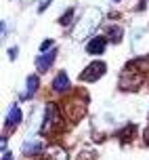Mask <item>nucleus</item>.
I'll list each match as a JSON object with an SVG mask.
<instances>
[{
	"label": "nucleus",
	"mask_w": 149,
	"mask_h": 160,
	"mask_svg": "<svg viewBox=\"0 0 149 160\" xmlns=\"http://www.w3.org/2000/svg\"><path fill=\"white\" fill-rule=\"evenodd\" d=\"M105 72H107V65L103 63V61H93L84 72L80 74V80H82V82H94V80L101 78Z\"/></svg>",
	"instance_id": "nucleus-4"
},
{
	"label": "nucleus",
	"mask_w": 149,
	"mask_h": 160,
	"mask_svg": "<svg viewBox=\"0 0 149 160\" xmlns=\"http://www.w3.org/2000/svg\"><path fill=\"white\" fill-rule=\"evenodd\" d=\"M53 88H55L57 93H65L67 88H70V78H67V74L65 72H59L53 80Z\"/></svg>",
	"instance_id": "nucleus-11"
},
{
	"label": "nucleus",
	"mask_w": 149,
	"mask_h": 160,
	"mask_svg": "<svg viewBox=\"0 0 149 160\" xmlns=\"http://www.w3.org/2000/svg\"><path fill=\"white\" fill-rule=\"evenodd\" d=\"M61 127V114L57 103H46V116H44V124H42V135H50Z\"/></svg>",
	"instance_id": "nucleus-3"
},
{
	"label": "nucleus",
	"mask_w": 149,
	"mask_h": 160,
	"mask_svg": "<svg viewBox=\"0 0 149 160\" xmlns=\"http://www.w3.org/2000/svg\"><path fill=\"white\" fill-rule=\"evenodd\" d=\"M2 160H13V154H11V152H4V156H2Z\"/></svg>",
	"instance_id": "nucleus-19"
},
{
	"label": "nucleus",
	"mask_w": 149,
	"mask_h": 160,
	"mask_svg": "<svg viewBox=\"0 0 149 160\" xmlns=\"http://www.w3.org/2000/svg\"><path fill=\"white\" fill-rule=\"evenodd\" d=\"M107 47V36H94L86 44V51L90 55H103V51Z\"/></svg>",
	"instance_id": "nucleus-7"
},
{
	"label": "nucleus",
	"mask_w": 149,
	"mask_h": 160,
	"mask_svg": "<svg viewBox=\"0 0 149 160\" xmlns=\"http://www.w3.org/2000/svg\"><path fill=\"white\" fill-rule=\"evenodd\" d=\"M149 72V57H139L124 68V72L120 74L118 84L122 91H137L145 80V74Z\"/></svg>",
	"instance_id": "nucleus-1"
},
{
	"label": "nucleus",
	"mask_w": 149,
	"mask_h": 160,
	"mask_svg": "<svg viewBox=\"0 0 149 160\" xmlns=\"http://www.w3.org/2000/svg\"><path fill=\"white\" fill-rule=\"evenodd\" d=\"M48 2H50V0H40V11H44V8L48 7Z\"/></svg>",
	"instance_id": "nucleus-18"
},
{
	"label": "nucleus",
	"mask_w": 149,
	"mask_h": 160,
	"mask_svg": "<svg viewBox=\"0 0 149 160\" xmlns=\"http://www.w3.org/2000/svg\"><path fill=\"white\" fill-rule=\"evenodd\" d=\"M55 61V48L53 51H42V55L36 57V68H38V72H48L50 70V65Z\"/></svg>",
	"instance_id": "nucleus-6"
},
{
	"label": "nucleus",
	"mask_w": 149,
	"mask_h": 160,
	"mask_svg": "<svg viewBox=\"0 0 149 160\" xmlns=\"http://www.w3.org/2000/svg\"><path fill=\"white\" fill-rule=\"evenodd\" d=\"M50 47H53V40H46V42H42V47H40V48H42V51H48Z\"/></svg>",
	"instance_id": "nucleus-17"
},
{
	"label": "nucleus",
	"mask_w": 149,
	"mask_h": 160,
	"mask_svg": "<svg viewBox=\"0 0 149 160\" xmlns=\"http://www.w3.org/2000/svg\"><path fill=\"white\" fill-rule=\"evenodd\" d=\"M105 36H107L111 42H120L122 36H124V30H122L120 25H109V28H107V32H105Z\"/></svg>",
	"instance_id": "nucleus-13"
},
{
	"label": "nucleus",
	"mask_w": 149,
	"mask_h": 160,
	"mask_svg": "<svg viewBox=\"0 0 149 160\" xmlns=\"http://www.w3.org/2000/svg\"><path fill=\"white\" fill-rule=\"evenodd\" d=\"M4 122H7V133H11V131H13L19 122H21V110H19L17 105H13V108L8 110L7 120H4Z\"/></svg>",
	"instance_id": "nucleus-8"
},
{
	"label": "nucleus",
	"mask_w": 149,
	"mask_h": 160,
	"mask_svg": "<svg viewBox=\"0 0 149 160\" xmlns=\"http://www.w3.org/2000/svg\"><path fill=\"white\" fill-rule=\"evenodd\" d=\"M36 88H38V78H36V76H30V78H27V91L21 95V99H30V97L36 93Z\"/></svg>",
	"instance_id": "nucleus-14"
},
{
	"label": "nucleus",
	"mask_w": 149,
	"mask_h": 160,
	"mask_svg": "<svg viewBox=\"0 0 149 160\" xmlns=\"http://www.w3.org/2000/svg\"><path fill=\"white\" fill-rule=\"evenodd\" d=\"M113 2H118V0H113Z\"/></svg>",
	"instance_id": "nucleus-22"
},
{
	"label": "nucleus",
	"mask_w": 149,
	"mask_h": 160,
	"mask_svg": "<svg viewBox=\"0 0 149 160\" xmlns=\"http://www.w3.org/2000/svg\"><path fill=\"white\" fill-rule=\"evenodd\" d=\"M134 40L141 42V44L134 47V51H137L139 55H145V51L149 53V34L147 32H143V30H141V32H134Z\"/></svg>",
	"instance_id": "nucleus-10"
},
{
	"label": "nucleus",
	"mask_w": 149,
	"mask_h": 160,
	"mask_svg": "<svg viewBox=\"0 0 149 160\" xmlns=\"http://www.w3.org/2000/svg\"><path fill=\"white\" fill-rule=\"evenodd\" d=\"M134 135H137V124H132V122H130V124H126V127L118 133V137H120V141H122V143H130Z\"/></svg>",
	"instance_id": "nucleus-12"
},
{
	"label": "nucleus",
	"mask_w": 149,
	"mask_h": 160,
	"mask_svg": "<svg viewBox=\"0 0 149 160\" xmlns=\"http://www.w3.org/2000/svg\"><path fill=\"white\" fill-rule=\"evenodd\" d=\"M145 143L149 145V127H147V131H145Z\"/></svg>",
	"instance_id": "nucleus-21"
},
{
	"label": "nucleus",
	"mask_w": 149,
	"mask_h": 160,
	"mask_svg": "<svg viewBox=\"0 0 149 160\" xmlns=\"http://www.w3.org/2000/svg\"><path fill=\"white\" fill-rule=\"evenodd\" d=\"M15 53H17V48H15V47H13L11 51H8V55H11V59H15Z\"/></svg>",
	"instance_id": "nucleus-20"
},
{
	"label": "nucleus",
	"mask_w": 149,
	"mask_h": 160,
	"mask_svg": "<svg viewBox=\"0 0 149 160\" xmlns=\"http://www.w3.org/2000/svg\"><path fill=\"white\" fill-rule=\"evenodd\" d=\"M71 17H74V11L70 8V11H67V13H65V15H63L61 19H59V21H61V25H67V23L71 21Z\"/></svg>",
	"instance_id": "nucleus-16"
},
{
	"label": "nucleus",
	"mask_w": 149,
	"mask_h": 160,
	"mask_svg": "<svg viewBox=\"0 0 149 160\" xmlns=\"http://www.w3.org/2000/svg\"><path fill=\"white\" fill-rule=\"evenodd\" d=\"M42 150H44V145H42L40 139H27L25 145H23V154L25 156H38Z\"/></svg>",
	"instance_id": "nucleus-9"
},
{
	"label": "nucleus",
	"mask_w": 149,
	"mask_h": 160,
	"mask_svg": "<svg viewBox=\"0 0 149 160\" xmlns=\"http://www.w3.org/2000/svg\"><path fill=\"white\" fill-rule=\"evenodd\" d=\"M48 154H50V160H67L65 150H61L59 145H53V148L48 150Z\"/></svg>",
	"instance_id": "nucleus-15"
},
{
	"label": "nucleus",
	"mask_w": 149,
	"mask_h": 160,
	"mask_svg": "<svg viewBox=\"0 0 149 160\" xmlns=\"http://www.w3.org/2000/svg\"><path fill=\"white\" fill-rule=\"evenodd\" d=\"M84 114H86V101L84 99H71V101H67V116H70V120L78 122V120L84 118Z\"/></svg>",
	"instance_id": "nucleus-5"
},
{
	"label": "nucleus",
	"mask_w": 149,
	"mask_h": 160,
	"mask_svg": "<svg viewBox=\"0 0 149 160\" xmlns=\"http://www.w3.org/2000/svg\"><path fill=\"white\" fill-rule=\"evenodd\" d=\"M99 21H101V11L99 8H86L82 19L76 23L74 32H71L74 40H84L86 36H90L94 32V28L99 25Z\"/></svg>",
	"instance_id": "nucleus-2"
}]
</instances>
